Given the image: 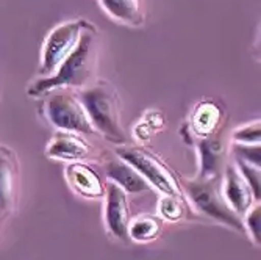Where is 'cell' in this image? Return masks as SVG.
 Returning a JSON list of instances; mask_svg holds the SVG:
<instances>
[{
    "mask_svg": "<svg viewBox=\"0 0 261 260\" xmlns=\"http://www.w3.org/2000/svg\"><path fill=\"white\" fill-rule=\"evenodd\" d=\"M97 30L91 23L82 33L74 52L60 64L52 76L38 79L29 88V94L33 98H41L55 89L85 88L91 85L97 67Z\"/></svg>",
    "mask_w": 261,
    "mask_h": 260,
    "instance_id": "obj_1",
    "label": "cell"
},
{
    "mask_svg": "<svg viewBox=\"0 0 261 260\" xmlns=\"http://www.w3.org/2000/svg\"><path fill=\"white\" fill-rule=\"evenodd\" d=\"M89 121L100 135L113 143H127V135L121 123V98L117 89L107 80H99L82 88L77 94Z\"/></svg>",
    "mask_w": 261,
    "mask_h": 260,
    "instance_id": "obj_2",
    "label": "cell"
},
{
    "mask_svg": "<svg viewBox=\"0 0 261 260\" xmlns=\"http://www.w3.org/2000/svg\"><path fill=\"white\" fill-rule=\"evenodd\" d=\"M186 190L194 205L206 217L216 220L240 233H246L244 221L228 205L222 192V177L196 179L186 182Z\"/></svg>",
    "mask_w": 261,
    "mask_h": 260,
    "instance_id": "obj_3",
    "label": "cell"
},
{
    "mask_svg": "<svg viewBox=\"0 0 261 260\" xmlns=\"http://www.w3.org/2000/svg\"><path fill=\"white\" fill-rule=\"evenodd\" d=\"M117 157L128 161L135 170L141 173L152 188L163 195L181 196V185L174 171L156 154L139 146H119L116 149Z\"/></svg>",
    "mask_w": 261,
    "mask_h": 260,
    "instance_id": "obj_4",
    "label": "cell"
},
{
    "mask_svg": "<svg viewBox=\"0 0 261 260\" xmlns=\"http://www.w3.org/2000/svg\"><path fill=\"white\" fill-rule=\"evenodd\" d=\"M91 26L85 19L64 22L54 29L45 38L42 45V61L39 67L41 77H49L60 67V64L74 52L82 33Z\"/></svg>",
    "mask_w": 261,
    "mask_h": 260,
    "instance_id": "obj_5",
    "label": "cell"
},
{
    "mask_svg": "<svg viewBox=\"0 0 261 260\" xmlns=\"http://www.w3.org/2000/svg\"><path fill=\"white\" fill-rule=\"evenodd\" d=\"M45 114L50 124L60 130L75 132L80 135L96 133L79 96L70 91L55 89L54 94L47 98Z\"/></svg>",
    "mask_w": 261,
    "mask_h": 260,
    "instance_id": "obj_6",
    "label": "cell"
},
{
    "mask_svg": "<svg viewBox=\"0 0 261 260\" xmlns=\"http://www.w3.org/2000/svg\"><path fill=\"white\" fill-rule=\"evenodd\" d=\"M225 124V108L213 99H203L194 107L191 117L185 124V132L189 133L193 141H197L224 132Z\"/></svg>",
    "mask_w": 261,
    "mask_h": 260,
    "instance_id": "obj_7",
    "label": "cell"
},
{
    "mask_svg": "<svg viewBox=\"0 0 261 260\" xmlns=\"http://www.w3.org/2000/svg\"><path fill=\"white\" fill-rule=\"evenodd\" d=\"M105 198H107L105 220H107L108 230L111 232L114 239L125 243L130 242L128 224L132 221V217H130L128 193H125L114 182H108L105 186Z\"/></svg>",
    "mask_w": 261,
    "mask_h": 260,
    "instance_id": "obj_8",
    "label": "cell"
},
{
    "mask_svg": "<svg viewBox=\"0 0 261 260\" xmlns=\"http://www.w3.org/2000/svg\"><path fill=\"white\" fill-rule=\"evenodd\" d=\"M222 192H224V196H225L228 205L233 208L234 214H238L240 217L246 215L256 201L250 185L243 177V174L240 173L238 167H236L233 160L227 161L225 168H224Z\"/></svg>",
    "mask_w": 261,
    "mask_h": 260,
    "instance_id": "obj_9",
    "label": "cell"
},
{
    "mask_svg": "<svg viewBox=\"0 0 261 260\" xmlns=\"http://www.w3.org/2000/svg\"><path fill=\"white\" fill-rule=\"evenodd\" d=\"M197 149H199V179H213V177H222L224 168L228 161V145L225 141L224 132L197 139Z\"/></svg>",
    "mask_w": 261,
    "mask_h": 260,
    "instance_id": "obj_10",
    "label": "cell"
},
{
    "mask_svg": "<svg viewBox=\"0 0 261 260\" xmlns=\"http://www.w3.org/2000/svg\"><path fill=\"white\" fill-rule=\"evenodd\" d=\"M91 146L88 141L75 132L58 130L45 148L47 157L64 161H83L91 157Z\"/></svg>",
    "mask_w": 261,
    "mask_h": 260,
    "instance_id": "obj_11",
    "label": "cell"
},
{
    "mask_svg": "<svg viewBox=\"0 0 261 260\" xmlns=\"http://www.w3.org/2000/svg\"><path fill=\"white\" fill-rule=\"evenodd\" d=\"M66 179L70 188L86 199H100L105 196V183L100 174L91 164L72 161L66 168Z\"/></svg>",
    "mask_w": 261,
    "mask_h": 260,
    "instance_id": "obj_12",
    "label": "cell"
},
{
    "mask_svg": "<svg viewBox=\"0 0 261 260\" xmlns=\"http://www.w3.org/2000/svg\"><path fill=\"white\" fill-rule=\"evenodd\" d=\"M19 167L16 155L0 146V217L8 215L16 205Z\"/></svg>",
    "mask_w": 261,
    "mask_h": 260,
    "instance_id": "obj_13",
    "label": "cell"
},
{
    "mask_svg": "<svg viewBox=\"0 0 261 260\" xmlns=\"http://www.w3.org/2000/svg\"><path fill=\"white\" fill-rule=\"evenodd\" d=\"M105 173L108 179L116 185H119L125 193H132V195L146 193L150 192L152 188L149 182L141 176V173L121 157L110 160L105 164Z\"/></svg>",
    "mask_w": 261,
    "mask_h": 260,
    "instance_id": "obj_14",
    "label": "cell"
},
{
    "mask_svg": "<svg viewBox=\"0 0 261 260\" xmlns=\"http://www.w3.org/2000/svg\"><path fill=\"white\" fill-rule=\"evenodd\" d=\"M103 10L125 26L141 27L146 20L144 0H100Z\"/></svg>",
    "mask_w": 261,
    "mask_h": 260,
    "instance_id": "obj_15",
    "label": "cell"
},
{
    "mask_svg": "<svg viewBox=\"0 0 261 260\" xmlns=\"http://www.w3.org/2000/svg\"><path fill=\"white\" fill-rule=\"evenodd\" d=\"M163 230V220L155 215H141L130 221L128 237L133 242L149 243L160 237Z\"/></svg>",
    "mask_w": 261,
    "mask_h": 260,
    "instance_id": "obj_16",
    "label": "cell"
},
{
    "mask_svg": "<svg viewBox=\"0 0 261 260\" xmlns=\"http://www.w3.org/2000/svg\"><path fill=\"white\" fill-rule=\"evenodd\" d=\"M158 214L160 218L166 221H180L185 217V202L181 196L177 195H163L158 202Z\"/></svg>",
    "mask_w": 261,
    "mask_h": 260,
    "instance_id": "obj_17",
    "label": "cell"
},
{
    "mask_svg": "<svg viewBox=\"0 0 261 260\" xmlns=\"http://www.w3.org/2000/svg\"><path fill=\"white\" fill-rule=\"evenodd\" d=\"M231 141L234 145H259L261 143V121L255 120L247 123L231 133Z\"/></svg>",
    "mask_w": 261,
    "mask_h": 260,
    "instance_id": "obj_18",
    "label": "cell"
},
{
    "mask_svg": "<svg viewBox=\"0 0 261 260\" xmlns=\"http://www.w3.org/2000/svg\"><path fill=\"white\" fill-rule=\"evenodd\" d=\"M233 161H234L236 167H238V170L243 174V177L250 185L252 192L255 195V199L259 201V193H261V167H255V164H250V163L238 160V158H233Z\"/></svg>",
    "mask_w": 261,
    "mask_h": 260,
    "instance_id": "obj_19",
    "label": "cell"
},
{
    "mask_svg": "<svg viewBox=\"0 0 261 260\" xmlns=\"http://www.w3.org/2000/svg\"><path fill=\"white\" fill-rule=\"evenodd\" d=\"M233 158L247 161L255 167H261V145H231Z\"/></svg>",
    "mask_w": 261,
    "mask_h": 260,
    "instance_id": "obj_20",
    "label": "cell"
},
{
    "mask_svg": "<svg viewBox=\"0 0 261 260\" xmlns=\"http://www.w3.org/2000/svg\"><path fill=\"white\" fill-rule=\"evenodd\" d=\"M244 227H246V232L249 230L253 243L259 245V242H261V207L258 202L246 214Z\"/></svg>",
    "mask_w": 261,
    "mask_h": 260,
    "instance_id": "obj_21",
    "label": "cell"
},
{
    "mask_svg": "<svg viewBox=\"0 0 261 260\" xmlns=\"http://www.w3.org/2000/svg\"><path fill=\"white\" fill-rule=\"evenodd\" d=\"M142 121H144L155 132V130H161L166 126V116L163 114V111L152 108V110H147L144 113V120Z\"/></svg>",
    "mask_w": 261,
    "mask_h": 260,
    "instance_id": "obj_22",
    "label": "cell"
},
{
    "mask_svg": "<svg viewBox=\"0 0 261 260\" xmlns=\"http://www.w3.org/2000/svg\"><path fill=\"white\" fill-rule=\"evenodd\" d=\"M133 135L138 141H142V143H147V141L153 136V130L144 123V121H141L136 124V127L133 129Z\"/></svg>",
    "mask_w": 261,
    "mask_h": 260,
    "instance_id": "obj_23",
    "label": "cell"
}]
</instances>
